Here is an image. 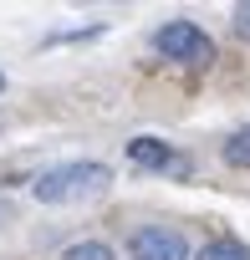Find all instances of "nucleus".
Returning <instances> with one entry per match:
<instances>
[{"label": "nucleus", "mask_w": 250, "mask_h": 260, "mask_svg": "<svg viewBox=\"0 0 250 260\" xmlns=\"http://www.w3.org/2000/svg\"><path fill=\"white\" fill-rule=\"evenodd\" d=\"M194 260H250V250H245L240 240H209Z\"/></svg>", "instance_id": "nucleus-6"}, {"label": "nucleus", "mask_w": 250, "mask_h": 260, "mask_svg": "<svg viewBox=\"0 0 250 260\" xmlns=\"http://www.w3.org/2000/svg\"><path fill=\"white\" fill-rule=\"evenodd\" d=\"M225 164L230 169H250V127H240V133L225 138Z\"/></svg>", "instance_id": "nucleus-5"}, {"label": "nucleus", "mask_w": 250, "mask_h": 260, "mask_svg": "<svg viewBox=\"0 0 250 260\" xmlns=\"http://www.w3.org/2000/svg\"><path fill=\"white\" fill-rule=\"evenodd\" d=\"M11 219H16V204H11V199H0V230H6Z\"/></svg>", "instance_id": "nucleus-9"}, {"label": "nucleus", "mask_w": 250, "mask_h": 260, "mask_svg": "<svg viewBox=\"0 0 250 260\" xmlns=\"http://www.w3.org/2000/svg\"><path fill=\"white\" fill-rule=\"evenodd\" d=\"M112 184V169L107 164H92V158H72V164H51L31 179V194L41 204H82V199H97L102 189Z\"/></svg>", "instance_id": "nucleus-1"}, {"label": "nucleus", "mask_w": 250, "mask_h": 260, "mask_svg": "<svg viewBox=\"0 0 250 260\" xmlns=\"http://www.w3.org/2000/svg\"><path fill=\"white\" fill-rule=\"evenodd\" d=\"M61 260H117L102 240H82V245H67V255Z\"/></svg>", "instance_id": "nucleus-7"}, {"label": "nucleus", "mask_w": 250, "mask_h": 260, "mask_svg": "<svg viewBox=\"0 0 250 260\" xmlns=\"http://www.w3.org/2000/svg\"><path fill=\"white\" fill-rule=\"evenodd\" d=\"M235 31L250 41V0H245V6H235Z\"/></svg>", "instance_id": "nucleus-8"}, {"label": "nucleus", "mask_w": 250, "mask_h": 260, "mask_svg": "<svg viewBox=\"0 0 250 260\" xmlns=\"http://www.w3.org/2000/svg\"><path fill=\"white\" fill-rule=\"evenodd\" d=\"M128 250H133V260H189L184 235L169 230V224H143V230H133Z\"/></svg>", "instance_id": "nucleus-3"}, {"label": "nucleus", "mask_w": 250, "mask_h": 260, "mask_svg": "<svg viewBox=\"0 0 250 260\" xmlns=\"http://www.w3.org/2000/svg\"><path fill=\"white\" fill-rule=\"evenodd\" d=\"M128 158H133L138 169H174V174L189 169V164H184L169 143H159V138H133V143H128Z\"/></svg>", "instance_id": "nucleus-4"}, {"label": "nucleus", "mask_w": 250, "mask_h": 260, "mask_svg": "<svg viewBox=\"0 0 250 260\" xmlns=\"http://www.w3.org/2000/svg\"><path fill=\"white\" fill-rule=\"evenodd\" d=\"M153 46H159V56L184 61V67H209V61H214V41H209L194 21H169V26H159V31H153Z\"/></svg>", "instance_id": "nucleus-2"}]
</instances>
